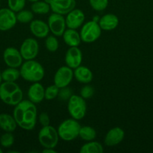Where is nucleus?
I'll return each mask as SVG.
<instances>
[{"label": "nucleus", "mask_w": 153, "mask_h": 153, "mask_svg": "<svg viewBox=\"0 0 153 153\" xmlns=\"http://www.w3.org/2000/svg\"><path fill=\"white\" fill-rule=\"evenodd\" d=\"M64 61L68 67L75 69L81 65L82 61V53L78 46L70 47L64 55Z\"/></svg>", "instance_id": "14"}, {"label": "nucleus", "mask_w": 153, "mask_h": 153, "mask_svg": "<svg viewBox=\"0 0 153 153\" xmlns=\"http://www.w3.org/2000/svg\"><path fill=\"white\" fill-rule=\"evenodd\" d=\"M74 77L80 83L86 85V84H89L92 81L93 73L88 67L80 65L74 69Z\"/></svg>", "instance_id": "20"}, {"label": "nucleus", "mask_w": 153, "mask_h": 153, "mask_svg": "<svg viewBox=\"0 0 153 153\" xmlns=\"http://www.w3.org/2000/svg\"><path fill=\"white\" fill-rule=\"evenodd\" d=\"M85 21V14L83 12L78 8H74L69 12L65 17L66 25L68 28L77 29L80 28Z\"/></svg>", "instance_id": "15"}, {"label": "nucleus", "mask_w": 153, "mask_h": 153, "mask_svg": "<svg viewBox=\"0 0 153 153\" xmlns=\"http://www.w3.org/2000/svg\"><path fill=\"white\" fill-rule=\"evenodd\" d=\"M16 13L9 7L0 9V31H6L11 29L16 24Z\"/></svg>", "instance_id": "12"}, {"label": "nucleus", "mask_w": 153, "mask_h": 153, "mask_svg": "<svg viewBox=\"0 0 153 153\" xmlns=\"http://www.w3.org/2000/svg\"><path fill=\"white\" fill-rule=\"evenodd\" d=\"M2 152H3L2 149H1V147H0V153H2Z\"/></svg>", "instance_id": "39"}, {"label": "nucleus", "mask_w": 153, "mask_h": 153, "mask_svg": "<svg viewBox=\"0 0 153 153\" xmlns=\"http://www.w3.org/2000/svg\"><path fill=\"white\" fill-rule=\"evenodd\" d=\"M124 137V131L120 127H114L106 134L104 143L107 146H114L119 144Z\"/></svg>", "instance_id": "16"}, {"label": "nucleus", "mask_w": 153, "mask_h": 153, "mask_svg": "<svg viewBox=\"0 0 153 153\" xmlns=\"http://www.w3.org/2000/svg\"><path fill=\"white\" fill-rule=\"evenodd\" d=\"M0 4H1V1H0Z\"/></svg>", "instance_id": "40"}, {"label": "nucleus", "mask_w": 153, "mask_h": 153, "mask_svg": "<svg viewBox=\"0 0 153 153\" xmlns=\"http://www.w3.org/2000/svg\"><path fill=\"white\" fill-rule=\"evenodd\" d=\"M87 110L85 99L80 95H72L68 101V111L72 118L80 120L86 116Z\"/></svg>", "instance_id": "5"}, {"label": "nucleus", "mask_w": 153, "mask_h": 153, "mask_svg": "<svg viewBox=\"0 0 153 153\" xmlns=\"http://www.w3.org/2000/svg\"><path fill=\"white\" fill-rule=\"evenodd\" d=\"M23 94L16 82H4L0 85V100L6 105L15 106L22 100Z\"/></svg>", "instance_id": "2"}, {"label": "nucleus", "mask_w": 153, "mask_h": 153, "mask_svg": "<svg viewBox=\"0 0 153 153\" xmlns=\"http://www.w3.org/2000/svg\"><path fill=\"white\" fill-rule=\"evenodd\" d=\"M58 131L51 126H42L38 134L39 143L44 148H52L55 149L58 143Z\"/></svg>", "instance_id": "6"}, {"label": "nucleus", "mask_w": 153, "mask_h": 153, "mask_svg": "<svg viewBox=\"0 0 153 153\" xmlns=\"http://www.w3.org/2000/svg\"><path fill=\"white\" fill-rule=\"evenodd\" d=\"M20 77V72L17 68L9 67L2 72V79L4 82H14Z\"/></svg>", "instance_id": "24"}, {"label": "nucleus", "mask_w": 153, "mask_h": 153, "mask_svg": "<svg viewBox=\"0 0 153 153\" xmlns=\"http://www.w3.org/2000/svg\"><path fill=\"white\" fill-rule=\"evenodd\" d=\"M72 70L73 69L67 65L59 67L54 75V85L58 88L68 86L74 78V71Z\"/></svg>", "instance_id": "10"}, {"label": "nucleus", "mask_w": 153, "mask_h": 153, "mask_svg": "<svg viewBox=\"0 0 153 153\" xmlns=\"http://www.w3.org/2000/svg\"><path fill=\"white\" fill-rule=\"evenodd\" d=\"M2 73L1 71H0V85H1L2 83Z\"/></svg>", "instance_id": "37"}, {"label": "nucleus", "mask_w": 153, "mask_h": 153, "mask_svg": "<svg viewBox=\"0 0 153 153\" xmlns=\"http://www.w3.org/2000/svg\"><path fill=\"white\" fill-rule=\"evenodd\" d=\"M72 95H73V91L70 88H68V86L59 88L58 97L62 101H68Z\"/></svg>", "instance_id": "33"}, {"label": "nucleus", "mask_w": 153, "mask_h": 153, "mask_svg": "<svg viewBox=\"0 0 153 153\" xmlns=\"http://www.w3.org/2000/svg\"><path fill=\"white\" fill-rule=\"evenodd\" d=\"M98 25L104 31H112L118 25L119 19L113 13H106L99 19Z\"/></svg>", "instance_id": "19"}, {"label": "nucleus", "mask_w": 153, "mask_h": 153, "mask_svg": "<svg viewBox=\"0 0 153 153\" xmlns=\"http://www.w3.org/2000/svg\"><path fill=\"white\" fill-rule=\"evenodd\" d=\"M16 16L17 22L20 23H30L34 19V13L32 10L22 9L16 13Z\"/></svg>", "instance_id": "27"}, {"label": "nucleus", "mask_w": 153, "mask_h": 153, "mask_svg": "<svg viewBox=\"0 0 153 153\" xmlns=\"http://www.w3.org/2000/svg\"><path fill=\"white\" fill-rule=\"evenodd\" d=\"M38 121L42 126H46L50 125V117L47 113H46V112H42V113H40L39 114Z\"/></svg>", "instance_id": "35"}, {"label": "nucleus", "mask_w": 153, "mask_h": 153, "mask_svg": "<svg viewBox=\"0 0 153 153\" xmlns=\"http://www.w3.org/2000/svg\"><path fill=\"white\" fill-rule=\"evenodd\" d=\"M26 0H8V7L17 13L20 10H22L26 5Z\"/></svg>", "instance_id": "31"}, {"label": "nucleus", "mask_w": 153, "mask_h": 153, "mask_svg": "<svg viewBox=\"0 0 153 153\" xmlns=\"http://www.w3.org/2000/svg\"><path fill=\"white\" fill-rule=\"evenodd\" d=\"M17 124L13 116L8 114H0V128L5 132H13L16 128Z\"/></svg>", "instance_id": "22"}, {"label": "nucleus", "mask_w": 153, "mask_h": 153, "mask_svg": "<svg viewBox=\"0 0 153 153\" xmlns=\"http://www.w3.org/2000/svg\"><path fill=\"white\" fill-rule=\"evenodd\" d=\"M81 126L78 120L71 118L62 122L58 127V134L60 138L64 141H71L79 137Z\"/></svg>", "instance_id": "4"}, {"label": "nucleus", "mask_w": 153, "mask_h": 153, "mask_svg": "<svg viewBox=\"0 0 153 153\" xmlns=\"http://www.w3.org/2000/svg\"><path fill=\"white\" fill-rule=\"evenodd\" d=\"M95 129L93 127L88 126H81L79 132V137L82 140L85 141H91L94 140L96 137Z\"/></svg>", "instance_id": "26"}, {"label": "nucleus", "mask_w": 153, "mask_h": 153, "mask_svg": "<svg viewBox=\"0 0 153 153\" xmlns=\"http://www.w3.org/2000/svg\"><path fill=\"white\" fill-rule=\"evenodd\" d=\"M50 31L56 37H61L66 30L65 18L63 15L52 13L48 17L47 21Z\"/></svg>", "instance_id": "9"}, {"label": "nucleus", "mask_w": 153, "mask_h": 153, "mask_svg": "<svg viewBox=\"0 0 153 153\" xmlns=\"http://www.w3.org/2000/svg\"><path fill=\"white\" fill-rule=\"evenodd\" d=\"M31 10L37 14H46L51 10L49 3L46 1H36L32 2L31 5Z\"/></svg>", "instance_id": "25"}, {"label": "nucleus", "mask_w": 153, "mask_h": 153, "mask_svg": "<svg viewBox=\"0 0 153 153\" xmlns=\"http://www.w3.org/2000/svg\"><path fill=\"white\" fill-rule=\"evenodd\" d=\"M62 37L64 42L69 47L78 46L82 41L80 33L76 31V29H73V28L66 29L63 33Z\"/></svg>", "instance_id": "21"}, {"label": "nucleus", "mask_w": 153, "mask_h": 153, "mask_svg": "<svg viewBox=\"0 0 153 153\" xmlns=\"http://www.w3.org/2000/svg\"><path fill=\"white\" fill-rule=\"evenodd\" d=\"M14 143V137L12 132H5L0 136V144L2 147H10Z\"/></svg>", "instance_id": "29"}, {"label": "nucleus", "mask_w": 153, "mask_h": 153, "mask_svg": "<svg viewBox=\"0 0 153 153\" xmlns=\"http://www.w3.org/2000/svg\"><path fill=\"white\" fill-rule=\"evenodd\" d=\"M59 88L56 85H52L48 86L45 89L44 99L46 100H52L58 97Z\"/></svg>", "instance_id": "30"}, {"label": "nucleus", "mask_w": 153, "mask_h": 153, "mask_svg": "<svg viewBox=\"0 0 153 153\" xmlns=\"http://www.w3.org/2000/svg\"><path fill=\"white\" fill-rule=\"evenodd\" d=\"M43 153H56L57 152L52 148H44L43 151H42Z\"/></svg>", "instance_id": "36"}, {"label": "nucleus", "mask_w": 153, "mask_h": 153, "mask_svg": "<svg viewBox=\"0 0 153 153\" xmlns=\"http://www.w3.org/2000/svg\"><path fill=\"white\" fill-rule=\"evenodd\" d=\"M45 46H46V49L50 52H55L58 50L59 43L55 35H50L46 37V40H45Z\"/></svg>", "instance_id": "28"}, {"label": "nucleus", "mask_w": 153, "mask_h": 153, "mask_svg": "<svg viewBox=\"0 0 153 153\" xmlns=\"http://www.w3.org/2000/svg\"><path fill=\"white\" fill-rule=\"evenodd\" d=\"M80 153H103L104 147L98 141H88L82 145L80 149Z\"/></svg>", "instance_id": "23"}, {"label": "nucleus", "mask_w": 153, "mask_h": 153, "mask_svg": "<svg viewBox=\"0 0 153 153\" xmlns=\"http://www.w3.org/2000/svg\"><path fill=\"white\" fill-rule=\"evenodd\" d=\"M20 52L22 58L26 61L34 59L39 52L38 42L32 37L26 38L21 44Z\"/></svg>", "instance_id": "8"}, {"label": "nucleus", "mask_w": 153, "mask_h": 153, "mask_svg": "<svg viewBox=\"0 0 153 153\" xmlns=\"http://www.w3.org/2000/svg\"><path fill=\"white\" fill-rule=\"evenodd\" d=\"M3 60L9 67L18 68L22 64V58L20 52L14 47H8L3 52Z\"/></svg>", "instance_id": "13"}, {"label": "nucleus", "mask_w": 153, "mask_h": 153, "mask_svg": "<svg viewBox=\"0 0 153 153\" xmlns=\"http://www.w3.org/2000/svg\"><path fill=\"white\" fill-rule=\"evenodd\" d=\"M91 7L96 11H102L107 7L108 0H88Z\"/></svg>", "instance_id": "32"}, {"label": "nucleus", "mask_w": 153, "mask_h": 153, "mask_svg": "<svg viewBox=\"0 0 153 153\" xmlns=\"http://www.w3.org/2000/svg\"><path fill=\"white\" fill-rule=\"evenodd\" d=\"M81 40L86 43H94L100 37L101 28L98 22L94 20H90L83 23L81 26L80 32Z\"/></svg>", "instance_id": "7"}, {"label": "nucleus", "mask_w": 153, "mask_h": 153, "mask_svg": "<svg viewBox=\"0 0 153 153\" xmlns=\"http://www.w3.org/2000/svg\"><path fill=\"white\" fill-rule=\"evenodd\" d=\"M80 94L82 98L85 99V100H88L94 95V89H93L92 87L86 84L85 86L81 88Z\"/></svg>", "instance_id": "34"}, {"label": "nucleus", "mask_w": 153, "mask_h": 153, "mask_svg": "<svg viewBox=\"0 0 153 153\" xmlns=\"http://www.w3.org/2000/svg\"><path fill=\"white\" fill-rule=\"evenodd\" d=\"M28 1H29L30 2H34V1H38V0H28Z\"/></svg>", "instance_id": "38"}, {"label": "nucleus", "mask_w": 153, "mask_h": 153, "mask_svg": "<svg viewBox=\"0 0 153 153\" xmlns=\"http://www.w3.org/2000/svg\"><path fill=\"white\" fill-rule=\"evenodd\" d=\"M49 3L52 13L67 15L76 7V0H45Z\"/></svg>", "instance_id": "11"}, {"label": "nucleus", "mask_w": 153, "mask_h": 153, "mask_svg": "<svg viewBox=\"0 0 153 153\" xmlns=\"http://www.w3.org/2000/svg\"><path fill=\"white\" fill-rule=\"evenodd\" d=\"M37 108L30 100H22L14 106L13 117L19 127L26 131H31L37 122Z\"/></svg>", "instance_id": "1"}, {"label": "nucleus", "mask_w": 153, "mask_h": 153, "mask_svg": "<svg viewBox=\"0 0 153 153\" xmlns=\"http://www.w3.org/2000/svg\"><path fill=\"white\" fill-rule=\"evenodd\" d=\"M20 77L27 82H38L44 77L45 71L43 66L38 61L28 60L20 66Z\"/></svg>", "instance_id": "3"}, {"label": "nucleus", "mask_w": 153, "mask_h": 153, "mask_svg": "<svg viewBox=\"0 0 153 153\" xmlns=\"http://www.w3.org/2000/svg\"><path fill=\"white\" fill-rule=\"evenodd\" d=\"M30 31L38 38H45L50 33L48 24L40 19H33L29 25Z\"/></svg>", "instance_id": "17"}, {"label": "nucleus", "mask_w": 153, "mask_h": 153, "mask_svg": "<svg viewBox=\"0 0 153 153\" xmlns=\"http://www.w3.org/2000/svg\"><path fill=\"white\" fill-rule=\"evenodd\" d=\"M45 88L40 82H34L28 90V100L34 104L40 103L44 100Z\"/></svg>", "instance_id": "18"}]
</instances>
